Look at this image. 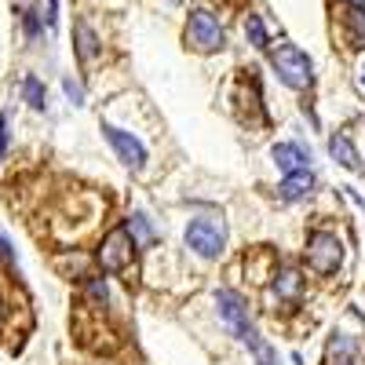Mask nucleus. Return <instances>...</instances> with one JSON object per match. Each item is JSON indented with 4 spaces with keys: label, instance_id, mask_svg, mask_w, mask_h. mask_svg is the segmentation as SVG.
<instances>
[{
    "label": "nucleus",
    "instance_id": "obj_8",
    "mask_svg": "<svg viewBox=\"0 0 365 365\" xmlns=\"http://www.w3.org/2000/svg\"><path fill=\"white\" fill-rule=\"evenodd\" d=\"M303 285H307V278H303V270L292 267V263H278L270 270V285H267V296L274 303H282V307H296V303L303 299Z\"/></svg>",
    "mask_w": 365,
    "mask_h": 365
},
{
    "label": "nucleus",
    "instance_id": "obj_22",
    "mask_svg": "<svg viewBox=\"0 0 365 365\" xmlns=\"http://www.w3.org/2000/svg\"><path fill=\"white\" fill-rule=\"evenodd\" d=\"M0 256H4V259H15V249H11V241L4 237V230H0Z\"/></svg>",
    "mask_w": 365,
    "mask_h": 365
},
{
    "label": "nucleus",
    "instance_id": "obj_19",
    "mask_svg": "<svg viewBox=\"0 0 365 365\" xmlns=\"http://www.w3.org/2000/svg\"><path fill=\"white\" fill-rule=\"evenodd\" d=\"M22 26H26V37H29V41H37V34H41V19H37L34 8H26V11H22Z\"/></svg>",
    "mask_w": 365,
    "mask_h": 365
},
{
    "label": "nucleus",
    "instance_id": "obj_13",
    "mask_svg": "<svg viewBox=\"0 0 365 365\" xmlns=\"http://www.w3.org/2000/svg\"><path fill=\"white\" fill-rule=\"evenodd\" d=\"M73 51H77L81 63H96L99 51H103V44H99V37H96V29H91L84 19L73 22Z\"/></svg>",
    "mask_w": 365,
    "mask_h": 365
},
{
    "label": "nucleus",
    "instance_id": "obj_14",
    "mask_svg": "<svg viewBox=\"0 0 365 365\" xmlns=\"http://www.w3.org/2000/svg\"><path fill=\"white\" fill-rule=\"evenodd\" d=\"M125 227H128V234H132V241H135L139 249H150V245H154V241H158L154 220H150L143 208H135V212H132V216L125 220Z\"/></svg>",
    "mask_w": 365,
    "mask_h": 365
},
{
    "label": "nucleus",
    "instance_id": "obj_12",
    "mask_svg": "<svg viewBox=\"0 0 365 365\" xmlns=\"http://www.w3.org/2000/svg\"><path fill=\"white\" fill-rule=\"evenodd\" d=\"M329 158L336 161L340 168H347V172H361V168H365L347 132H332V135H329Z\"/></svg>",
    "mask_w": 365,
    "mask_h": 365
},
{
    "label": "nucleus",
    "instance_id": "obj_5",
    "mask_svg": "<svg viewBox=\"0 0 365 365\" xmlns=\"http://www.w3.org/2000/svg\"><path fill=\"white\" fill-rule=\"evenodd\" d=\"M303 259H307V270L318 274V278H329L344 267V241L336 230H311L307 234V249H303Z\"/></svg>",
    "mask_w": 365,
    "mask_h": 365
},
{
    "label": "nucleus",
    "instance_id": "obj_7",
    "mask_svg": "<svg viewBox=\"0 0 365 365\" xmlns=\"http://www.w3.org/2000/svg\"><path fill=\"white\" fill-rule=\"evenodd\" d=\"M103 135H106L110 150L117 154V161L125 165V168H132V172H143V168H146V158H150V154H146V146H143L139 135L110 125V120H103Z\"/></svg>",
    "mask_w": 365,
    "mask_h": 365
},
{
    "label": "nucleus",
    "instance_id": "obj_11",
    "mask_svg": "<svg viewBox=\"0 0 365 365\" xmlns=\"http://www.w3.org/2000/svg\"><path fill=\"white\" fill-rule=\"evenodd\" d=\"M318 187V179L311 168H303V172H292L278 182V201H303V197H311Z\"/></svg>",
    "mask_w": 365,
    "mask_h": 365
},
{
    "label": "nucleus",
    "instance_id": "obj_15",
    "mask_svg": "<svg viewBox=\"0 0 365 365\" xmlns=\"http://www.w3.org/2000/svg\"><path fill=\"white\" fill-rule=\"evenodd\" d=\"M245 37H249V44L252 48H270V34H267V22H263V15H245Z\"/></svg>",
    "mask_w": 365,
    "mask_h": 365
},
{
    "label": "nucleus",
    "instance_id": "obj_20",
    "mask_svg": "<svg viewBox=\"0 0 365 365\" xmlns=\"http://www.w3.org/2000/svg\"><path fill=\"white\" fill-rule=\"evenodd\" d=\"M44 22H48V29H55V26H58V0H48V11H44Z\"/></svg>",
    "mask_w": 365,
    "mask_h": 365
},
{
    "label": "nucleus",
    "instance_id": "obj_3",
    "mask_svg": "<svg viewBox=\"0 0 365 365\" xmlns=\"http://www.w3.org/2000/svg\"><path fill=\"white\" fill-rule=\"evenodd\" d=\"M182 41H187L190 51L197 55H216L227 48V29L220 22V15L212 8H194L187 15V29H182Z\"/></svg>",
    "mask_w": 365,
    "mask_h": 365
},
{
    "label": "nucleus",
    "instance_id": "obj_16",
    "mask_svg": "<svg viewBox=\"0 0 365 365\" xmlns=\"http://www.w3.org/2000/svg\"><path fill=\"white\" fill-rule=\"evenodd\" d=\"M22 99L34 106V110H44V106H48V91H44V84H41L34 73L22 77Z\"/></svg>",
    "mask_w": 365,
    "mask_h": 365
},
{
    "label": "nucleus",
    "instance_id": "obj_2",
    "mask_svg": "<svg viewBox=\"0 0 365 365\" xmlns=\"http://www.w3.org/2000/svg\"><path fill=\"white\" fill-rule=\"evenodd\" d=\"M270 70L278 73V81L292 91H311L314 88V63L311 55L292 41L270 44Z\"/></svg>",
    "mask_w": 365,
    "mask_h": 365
},
{
    "label": "nucleus",
    "instance_id": "obj_6",
    "mask_svg": "<svg viewBox=\"0 0 365 365\" xmlns=\"http://www.w3.org/2000/svg\"><path fill=\"white\" fill-rule=\"evenodd\" d=\"M135 252H139V245L132 241L128 227L120 223V227H113V230L103 237V245L96 249V263H99L106 274H125V270L132 267Z\"/></svg>",
    "mask_w": 365,
    "mask_h": 365
},
{
    "label": "nucleus",
    "instance_id": "obj_17",
    "mask_svg": "<svg viewBox=\"0 0 365 365\" xmlns=\"http://www.w3.org/2000/svg\"><path fill=\"white\" fill-rule=\"evenodd\" d=\"M84 296L91 299V307L96 311H106V303H110V289L103 278H84Z\"/></svg>",
    "mask_w": 365,
    "mask_h": 365
},
{
    "label": "nucleus",
    "instance_id": "obj_9",
    "mask_svg": "<svg viewBox=\"0 0 365 365\" xmlns=\"http://www.w3.org/2000/svg\"><path fill=\"white\" fill-rule=\"evenodd\" d=\"M332 29L344 41V48L365 51V4H344L340 0L336 15H332Z\"/></svg>",
    "mask_w": 365,
    "mask_h": 365
},
{
    "label": "nucleus",
    "instance_id": "obj_10",
    "mask_svg": "<svg viewBox=\"0 0 365 365\" xmlns=\"http://www.w3.org/2000/svg\"><path fill=\"white\" fill-rule=\"evenodd\" d=\"M270 158H274V165H278L285 175L311 168V150L303 146V143H292V139H285V143H274V146H270Z\"/></svg>",
    "mask_w": 365,
    "mask_h": 365
},
{
    "label": "nucleus",
    "instance_id": "obj_1",
    "mask_svg": "<svg viewBox=\"0 0 365 365\" xmlns=\"http://www.w3.org/2000/svg\"><path fill=\"white\" fill-rule=\"evenodd\" d=\"M216 307H220V322L230 329V336H237L241 344L252 351L256 365H278V358H274V347L259 336V329L252 325L249 307H245V299H241V292L220 289V292H216Z\"/></svg>",
    "mask_w": 365,
    "mask_h": 365
},
{
    "label": "nucleus",
    "instance_id": "obj_23",
    "mask_svg": "<svg viewBox=\"0 0 365 365\" xmlns=\"http://www.w3.org/2000/svg\"><path fill=\"white\" fill-rule=\"evenodd\" d=\"M358 84L365 88V55H361V63H358Z\"/></svg>",
    "mask_w": 365,
    "mask_h": 365
},
{
    "label": "nucleus",
    "instance_id": "obj_21",
    "mask_svg": "<svg viewBox=\"0 0 365 365\" xmlns=\"http://www.w3.org/2000/svg\"><path fill=\"white\" fill-rule=\"evenodd\" d=\"M4 154H8V117L0 113V161H4Z\"/></svg>",
    "mask_w": 365,
    "mask_h": 365
},
{
    "label": "nucleus",
    "instance_id": "obj_24",
    "mask_svg": "<svg viewBox=\"0 0 365 365\" xmlns=\"http://www.w3.org/2000/svg\"><path fill=\"white\" fill-rule=\"evenodd\" d=\"M344 4H365V0H344Z\"/></svg>",
    "mask_w": 365,
    "mask_h": 365
},
{
    "label": "nucleus",
    "instance_id": "obj_18",
    "mask_svg": "<svg viewBox=\"0 0 365 365\" xmlns=\"http://www.w3.org/2000/svg\"><path fill=\"white\" fill-rule=\"evenodd\" d=\"M63 91H66V99H70L73 106H84V88H81L73 77H63Z\"/></svg>",
    "mask_w": 365,
    "mask_h": 365
},
{
    "label": "nucleus",
    "instance_id": "obj_4",
    "mask_svg": "<svg viewBox=\"0 0 365 365\" xmlns=\"http://www.w3.org/2000/svg\"><path fill=\"white\" fill-rule=\"evenodd\" d=\"M182 241L197 259H220L227 249V223L220 216H194L182 227Z\"/></svg>",
    "mask_w": 365,
    "mask_h": 365
}]
</instances>
